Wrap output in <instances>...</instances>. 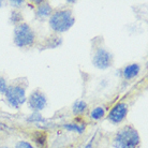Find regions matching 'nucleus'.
<instances>
[{"mask_svg": "<svg viewBox=\"0 0 148 148\" xmlns=\"http://www.w3.org/2000/svg\"><path fill=\"white\" fill-rule=\"evenodd\" d=\"M140 145V135L132 126H125L119 130L113 146L116 148H137Z\"/></svg>", "mask_w": 148, "mask_h": 148, "instance_id": "f257e3e1", "label": "nucleus"}, {"mask_svg": "<svg viewBox=\"0 0 148 148\" xmlns=\"http://www.w3.org/2000/svg\"><path fill=\"white\" fill-rule=\"evenodd\" d=\"M74 17L70 10H60L53 13L49 19V25L55 31L63 32L73 26Z\"/></svg>", "mask_w": 148, "mask_h": 148, "instance_id": "f03ea898", "label": "nucleus"}, {"mask_svg": "<svg viewBox=\"0 0 148 148\" xmlns=\"http://www.w3.org/2000/svg\"><path fill=\"white\" fill-rule=\"evenodd\" d=\"M36 34L34 31L31 29V27L26 23H21L15 27L14 30V42L15 44L23 47L31 45L34 42Z\"/></svg>", "mask_w": 148, "mask_h": 148, "instance_id": "7ed1b4c3", "label": "nucleus"}, {"mask_svg": "<svg viewBox=\"0 0 148 148\" xmlns=\"http://www.w3.org/2000/svg\"><path fill=\"white\" fill-rule=\"evenodd\" d=\"M8 103L13 108H19L26 101V90L19 84H12L5 90Z\"/></svg>", "mask_w": 148, "mask_h": 148, "instance_id": "20e7f679", "label": "nucleus"}, {"mask_svg": "<svg viewBox=\"0 0 148 148\" xmlns=\"http://www.w3.org/2000/svg\"><path fill=\"white\" fill-rule=\"evenodd\" d=\"M112 54L104 48H99L93 56L92 62L99 69H106L112 66Z\"/></svg>", "mask_w": 148, "mask_h": 148, "instance_id": "39448f33", "label": "nucleus"}, {"mask_svg": "<svg viewBox=\"0 0 148 148\" xmlns=\"http://www.w3.org/2000/svg\"><path fill=\"white\" fill-rule=\"evenodd\" d=\"M128 114V105L126 103H118L112 108L108 114V120L114 123H120Z\"/></svg>", "mask_w": 148, "mask_h": 148, "instance_id": "423d86ee", "label": "nucleus"}, {"mask_svg": "<svg viewBox=\"0 0 148 148\" xmlns=\"http://www.w3.org/2000/svg\"><path fill=\"white\" fill-rule=\"evenodd\" d=\"M46 97L41 90L37 89L34 92L30 95L29 100H28V104H29L30 108H32L34 111H41L46 106Z\"/></svg>", "mask_w": 148, "mask_h": 148, "instance_id": "0eeeda50", "label": "nucleus"}, {"mask_svg": "<svg viewBox=\"0 0 148 148\" xmlns=\"http://www.w3.org/2000/svg\"><path fill=\"white\" fill-rule=\"evenodd\" d=\"M140 71H141V67H140V64H137V63H131V64H128L125 69H123V77L126 78V79H132V78L136 77L138 73H140Z\"/></svg>", "mask_w": 148, "mask_h": 148, "instance_id": "6e6552de", "label": "nucleus"}, {"mask_svg": "<svg viewBox=\"0 0 148 148\" xmlns=\"http://www.w3.org/2000/svg\"><path fill=\"white\" fill-rule=\"evenodd\" d=\"M52 13V8L48 4V2H42L40 7L38 8V12L37 15L41 18H44V17H47L49 16Z\"/></svg>", "mask_w": 148, "mask_h": 148, "instance_id": "1a4fd4ad", "label": "nucleus"}, {"mask_svg": "<svg viewBox=\"0 0 148 148\" xmlns=\"http://www.w3.org/2000/svg\"><path fill=\"white\" fill-rule=\"evenodd\" d=\"M87 108V104L86 102L82 100H78L76 101L73 105V114L74 115H79V114H83L85 110Z\"/></svg>", "mask_w": 148, "mask_h": 148, "instance_id": "9d476101", "label": "nucleus"}, {"mask_svg": "<svg viewBox=\"0 0 148 148\" xmlns=\"http://www.w3.org/2000/svg\"><path fill=\"white\" fill-rule=\"evenodd\" d=\"M104 115H105L104 108H102V106H97V108H95L92 111H91L90 117L92 119H95V120H99V119H101L103 117Z\"/></svg>", "mask_w": 148, "mask_h": 148, "instance_id": "9b49d317", "label": "nucleus"}, {"mask_svg": "<svg viewBox=\"0 0 148 148\" xmlns=\"http://www.w3.org/2000/svg\"><path fill=\"white\" fill-rule=\"evenodd\" d=\"M63 127L68 131H75L77 133H83V131L85 130V126H79L78 123H68V125H64Z\"/></svg>", "mask_w": 148, "mask_h": 148, "instance_id": "f8f14e48", "label": "nucleus"}, {"mask_svg": "<svg viewBox=\"0 0 148 148\" xmlns=\"http://www.w3.org/2000/svg\"><path fill=\"white\" fill-rule=\"evenodd\" d=\"M34 140H36V143L40 145V146H43L45 143V140H46V136H45L44 133H41V132H38L34 135Z\"/></svg>", "mask_w": 148, "mask_h": 148, "instance_id": "ddd939ff", "label": "nucleus"}, {"mask_svg": "<svg viewBox=\"0 0 148 148\" xmlns=\"http://www.w3.org/2000/svg\"><path fill=\"white\" fill-rule=\"evenodd\" d=\"M15 148H34V147L30 144L29 142L19 141V142H17V143H16V145H15Z\"/></svg>", "mask_w": 148, "mask_h": 148, "instance_id": "4468645a", "label": "nucleus"}, {"mask_svg": "<svg viewBox=\"0 0 148 148\" xmlns=\"http://www.w3.org/2000/svg\"><path fill=\"white\" fill-rule=\"evenodd\" d=\"M8 88L7 82L2 76H0V93H5V90Z\"/></svg>", "mask_w": 148, "mask_h": 148, "instance_id": "2eb2a0df", "label": "nucleus"}, {"mask_svg": "<svg viewBox=\"0 0 148 148\" xmlns=\"http://www.w3.org/2000/svg\"><path fill=\"white\" fill-rule=\"evenodd\" d=\"M22 3H24V1H11L12 5H22Z\"/></svg>", "mask_w": 148, "mask_h": 148, "instance_id": "dca6fc26", "label": "nucleus"}, {"mask_svg": "<svg viewBox=\"0 0 148 148\" xmlns=\"http://www.w3.org/2000/svg\"><path fill=\"white\" fill-rule=\"evenodd\" d=\"M85 148H92V142H89L88 144L85 146Z\"/></svg>", "mask_w": 148, "mask_h": 148, "instance_id": "f3484780", "label": "nucleus"}, {"mask_svg": "<svg viewBox=\"0 0 148 148\" xmlns=\"http://www.w3.org/2000/svg\"><path fill=\"white\" fill-rule=\"evenodd\" d=\"M0 148H9V147H5V146H2V147H0Z\"/></svg>", "mask_w": 148, "mask_h": 148, "instance_id": "a211bd4d", "label": "nucleus"}, {"mask_svg": "<svg viewBox=\"0 0 148 148\" xmlns=\"http://www.w3.org/2000/svg\"><path fill=\"white\" fill-rule=\"evenodd\" d=\"M1 3H2V2H1V1H0V7H1V5H2V4H1Z\"/></svg>", "mask_w": 148, "mask_h": 148, "instance_id": "6ab92c4d", "label": "nucleus"}]
</instances>
